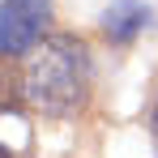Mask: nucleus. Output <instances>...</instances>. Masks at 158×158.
Masks as SVG:
<instances>
[{
	"label": "nucleus",
	"instance_id": "1",
	"mask_svg": "<svg viewBox=\"0 0 158 158\" xmlns=\"http://www.w3.org/2000/svg\"><path fill=\"white\" fill-rule=\"evenodd\" d=\"M90 81H94L90 47L77 34H47L26 60L22 98L52 120H69L90 103Z\"/></svg>",
	"mask_w": 158,
	"mask_h": 158
},
{
	"label": "nucleus",
	"instance_id": "2",
	"mask_svg": "<svg viewBox=\"0 0 158 158\" xmlns=\"http://www.w3.org/2000/svg\"><path fill=\"white\" fill-rule=\"evenodd\" d=\"M52 22V0H0V56L34 52Z\"/></svg>",
	"mask_w": 158,
	"mask_h": 158
},
{
	"label": "nucleus",
	"instance_id": "3",
	"mask_svg": "<svg viewBox=\"0 0 158 158\" xmlns=\"http://www.w3.org/2000/svg\"><path fill=\"white\" fill-rule=\"evenodd\" d=\"M145 26H150V9L141 0H111L103 13V34L111 43H132Z\"/></svg>",
	"mask_w": 158,
	"mask_h": 158
},
{
	"label": "nucleus",
	"instance_id": "4",
	"mask_svg": "<svg viewBox=\"0 0 158 158\" xmlns=\"http://www.w3.org/2000/svg\"><path fill=\"white\" fill-rule=\"evenodd\" d=\"M150 132H154V141H158V94H154V107H150Z\"/></svg>",
	"mask_w": 158,
	"mask_h": 158
},
{
	"label": "nucleus",
	"instance_id": "5",
	"mask_svg": "<svg viewBox=\"0 0 158 158\" xmlns=\"http://www.w3.org/2000/svg\"><path fill=\"white\" fill-rule=\"evenodd\" d=\"M0 158H13V154H9V150H4V145H0Z\"/></svg>",
	"mask_w": 158,
	"mask_h": 158
}]
</instances>
